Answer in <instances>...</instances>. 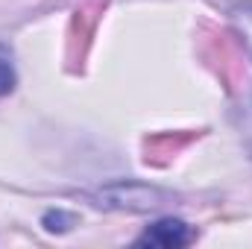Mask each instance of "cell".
<instances>
[{
    "label": "cell",
    "instance_id": "obj_3",
    "mask_svg": "<svg viewBox=\"0 0 252 249\" xmlns=\"http://www.w3.org/2000/svg\"><path fill=\"white\" fill-rule=\"evenodd\" d=\"M12 88H15V67H12V62L0 53V97H6Z\"/></svg>",
    "mask_w": 252,
    "mask_h": 249
},
{
    "label": "cell",
    "instance_id": "obj_4",
    "mask_svg": "<svg viewBox=\"0 0 252 249\" xmlns=\"http://www.w3.org/2000/svg\"><path fill=\"white\" fill-rule=\"evenodd\" d=\"M244 141H247V150H250V156H252V97L244 106Z\"/></svg>",
    "mask_w": 252,
    "mask_h": 249
},
{
    "label": "cell",
    "instance_id": "obj_1",
    "mask_svg": "<svg viewBox=\"0 0 252 249\" xmlns=\"http://www.w3.org/2000/svg\"><path fill=\"white\" fill-rule=\"evenodd\" d=\"M190 241H193V232L182 220H173V217L147 226L144 235L138 238V244H144V247H185Z\"/></svg>",
    "mask_w": 252,
    "mask_h": 249
},
{
    "label": "cell",
    "instance_id": "obj_2",
    "mask_svg": "<svg viewBox=\"0 0 252 249\" xmlns=\"http://www.w3.org/2000/svg\"><path fill=\"white\" fill-rule=\"evenodd\" d=\"M229 18H232V27H235V32H238V38L244 41L247 53L252 56V0L241 3V6H235Z\"/></svg>",
    "mask_w": 252,
    "mask_h": 249
}]
</instances>
